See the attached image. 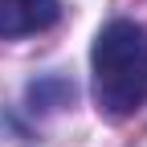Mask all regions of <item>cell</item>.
<instances>
[{
  "mask_svg": "<svg viewBox=\"0 0 147 147\" xmlns=\"http://www.w3.org/2000/svg\"><path fill=\"white\" fill-rule=\"evenodd\" d=\"M94 106L102 119H127L147 98V29L139 21H106L90 49Z\"/></svg>",
  "mask_w": 147,
  "mask_h": 147,
  "instance_id": "cell-1",
  "label": "cell"
},
{
  "mask_svg": "<svg viewBox=\"0 0 147 147\" xmlns=\"http://www.w3.org/2000/svg\"><path fill=\"white\" fill-rule=\"evenodd\" d=\"M61 21V0H0V41L45 33Z\"/></svg>",
  "mask_w": 147,
  "mask_h": 147,
  "instance_id": "cell-2",
  "label": "cell"
},
{
  "mask_svg": "<svg viewBox=\"0 0 147 147\" xmlns=\"http://www.w3.org/2000/svg\"><path fill=\"white\" fill-rule=\"evenodd\" d=\"M65 102H74V82L61 78V74H45V78H37L29 86V106L33 110H57Z\"/></svg>",
  "mask_w": 147,
  "mask_h": 147,
  "instance_id": "cell-3",
  "label": "cell"
}]
</instances>
